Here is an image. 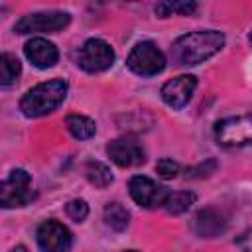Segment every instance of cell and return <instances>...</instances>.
<instances>
[{"label": "cell", "mask_w": 252, "mask_h": 252, "mask_svg": "<svg viewBox=\"0 0 252 252\" xmlns=\"http://www.w3.org/2000/svg\"><path fill=\"white\" fill-rule=\"evenodd\" d=\"M224 45V35L217 30H199L181 35L173 47V59L181 65H199L205 59L219 53Z\"/></svg>", "instance_id": "cell-1"}, {"label": "cell", "mask_w": 252, "mask_h": 252, "mask_svg": "<svg viewBox=\"0 0 252 252\" xmlns=\"http://www.w3.org/2000/svg\"><path fill=\"white\" fill-rule=\"evenodd\" d=\"M69 85L63 79H51L32 87L20 100V110L28 118H39L53 112L67 96Z\"/></svg>", "instance_id": "cell-2"}, {"label": "cell", "mask_w": 252, "mask_h": 252, "mask_svg": "<svg viewBox=\"0 0 252 252\" xmlns=\"http://www.w3.org/2000/svg\"><path fill=\"white\" fill-rule=\"evenodd\" d=\"M215 138L224 148H240L252 144V114L230 116L217 122Z\"/></svg>", "instance_id": "cell-3"}, {"label": "cell", "mask_w": 252, "mask_h": 252, "mask_svg": "<svg viewBox=\"0 0 252 252\" xmlns=\"http://www.w3.org/2000/svg\"><path fill=\"white\" fill-rule=\"evenodd\" d=\"M126 65L136 75L152 77V75H158V73H161L165 69V55L158 49L156 43L140 41L130 51V55L126 59Z\"/></svg>", "instance_id": "cell-4"}, {"label": "cell", "mask_w": 252, "mask_h": 252, "mask_svg": "<svg viewBox=\"0 0 252 252\" xmlns=\"http://www.w3.org/2000/svg\"><path fill=\"white\" fill-rule=\"evenodd\" d=\"M33 199L32 177L26 169H14L0 185V203L4 209L24 207Z\"/></svg>", "instance_id": "cell-5"}, {"label": "cell", "mask_w": 252, "mask_h": 252, "mask_svg": "<svg viewBox=\"0 0 252 252\" xmlns=\"http://www.w3.org/2000/svg\"><path fill=\"white\" fill-rule=\"evenodd\" d=\"M69 22H71V16L67 12H59V10L35 12V14H28L24 18H20L14 26V32L16 33H33V32L55 33V32L63 30Z\"/></svg>", "instance_id": "cell-6"}, {"label": "cell", "mask_w": 252, "mask_h": 252, "mask_svg": "<svg viewBox=\"0 0 252 252\" xmlns=\"http://www.w3.org/2000/svg\"><path fill=\"white\" fill-rule=\"evenodd\" d=\"M114 63V49L98 37H91L79 49V67L87 73H100Z\"/></svg>", "instance_id": "cell-7"}, {"label": "cell", "mask_w": 252, "mask_h": 252, "mask_svg": "<svg viewBox=\"0 0 252 252\" xmlns=\"http://www.w3.org/2000/svg\"><path fill=\"white\" fill-rule=\"evenodd\" d=\"M128 191H130V197L144 209L163 207L171 193V191H167V187L156 183L154 179H150L146 175H134L128 183Z\"/></svg>", "instance_id": "cell-8"}, {"label": "cell", "mask_w": 252, "mask_h": 252, "mask_svg": "<svg viewBox=\"0 0 252 252\" xmlns=\"http://www.w3.org/2000/svg\"><path fill=\"white\" fill-rule=\"evenodd\" d=\"M35 240L41 252H69L73 244V234L59 220H45L37 226Z\"/></svg>", "instance_id": "cell-9"}, {"label": "cell", "mask_w": 252, "mask_h": 252, "mask_svg": "<svg viewBox=\"0 0 252 252\" xmlns=\"http://www.w3.org/2000/svg\"><path fill=\"white\" fill-rule=\"evenodd\" d=\"M106 154L108 158L120 165V167H132V165H140L146 159V152L140 146V142L132 136H120L112 142H108L106 146Z\"/></svg>", "instance_id": "cell-10"}, {"label": "cell", "mask_w": 252, "mask_h": 252, "mask_svg": "<svg viewBox=\"0 0 252 252\" xmlns=\"http://www.w3.org/2000/svg\"><path fill=\"white\" fill-rule=\"evenodd\" d=\"M195 87H197V79L193 75H179L161 87V98L171 108H183L191 100Z\"/></svg>", "instance_id": "cell-11"}, {"label": "cell", "mask_w": 252, "mask_h": 252, "mask_svg": "<svg viewBox=\"0 0 252 252\" xmlns=\"http://www.w3.org/2000/svg\"><path fill=\"white\" fill-rule=\"evenodd\" d=\"M24 53H26V57L32 61V65H35L37 69H49V67H53V65L57 63V59H59L57 47H55L51 41L43 39V37H33V39H30V41L24 45Z\"/></svg>", "instance_id": "cell-12"}, {"label": "cell", "mask_w": 252, "mask_h": 252, "mask_svg": "<svg viewBox=\"0 0 252 252\" xmlns=\"http://www.w3.org/2000/svg\"><path fill=\"white\" fill-rule=\"evenodd\" d=\"M193 230L203 238H215L224 230V220L215 209H203L193 219Z\"/></svg>", "instance_id": "cell-13"}, {"label": "cell", "mask_w": 252, "mask_h": 252, "mask_svg": "<svg viewBox=\"0 0 252 252\" xmlns=\"http://www.w3.org/2000/svg\"><path fill=\"white\" fill-rule=\"evenodd\" d=\"M65 126L71 132V136L77 138V140H89L96 132L94 120L89 118V116H83V114H69L65 118Z\"/></svg>", "instance_id": "cell-14"}, {"label": "cell", "mask_w": 252, "mask_h": 252, "mask_svg": "<svg viewBox=\"0 0 252 252\" xmlns=\"http://www.w3.org/2000/svg\"><path fill=\"white\" fill-rule=\"evenodd\" d=\"M104 222H106L112 230L120 232V230H124V228L128 226V222H130V213H128L126 207L120 205V203H108V205L104 207Z\"/></svg>", "instance_id": "cell-15"}, {"label": "cell", "mask_w": 252, "mask_h": 252, "mask_svg": "<svg viewBox=\"0 0 252 252\" xmlns=\"http://www.w3.org/2000/svg\"><path fill=\"white\" fill-rule=\"evenodd\" d=\"M195 193H191V191H175V193H169V197H167V201H165V211L169 213V215H181V213H185V211H189L191 209V205L195 203Z\"/></svg>", "instance_id": "cell-16"}, {"label": "cell", "mask_w": 252, "mask_h": 252, "mask_svg": "<svg viewBox=\"0 0 252 252\" xmlns=\"http://www.w3.org/2000/svg\"><path fill=\"white\" fill-rule=\"evenodd\" d=\"M85 173H87V179H89L94 187L104 189V187H108V185L112 183V173H110L108 165H104L102 161H89Z\"/></svg>", "instance_id": "cell-17"}, {"label": "cell", "mask_w": 252, "mask_h": 252, "mask_svg": "<svg viewBox=\"0 0 252 252\" xmlns=\"http://www.w3.org/2000/svg\"><path fill=\"white\" fill-rule=\"evenodd\" d=\"M20 71H22L20 61L10 53H2V57H0V83H2V87L12 85L20 77Z\"/></svg>", "instance_id": "cell-18"}, {"label": "cell", "mask_w": 252, "mask_h": 252, "mask_svg": "<svg viewBox=\"0 0 252 252\" xmlns=\"http://www.w3.org/2000/svg\"><path fill=\"white\" fill-rule=\"evenodd\" d=\"M197 10V4L195 2H159L156 6V14L159 18H167L171 14H183V16H189Z\"/></svg>", "instance_id": "cell-19"}, {"label": "cell", "mask_w": 252, "mask_h": 252, "mask_svg": "<svg viewBox=\"0 0 252 252\" xmlns=\"http://www.w3.org/2000/svg\"><path fill=\"white\" fill-rule=\"evenodd\" d=\"M65 213H67V217L73 219L75 222H83V220L87 219V215H89V205H87L83 199H73V201L67 203Z\"/></svg>", "instance_id": "cell-20"}, {"label": "cell", "mask_w": 252, "mask_h": 252, "mask_svg": "<svg viewBox=\"0 0 252 252\" xmlns=\"http://www.w3.org/2000/svg\"><path fill=\"white\" fill-rule=\"evenodd\" d=\"M156 171H158V175L163 177V179H173V177H177V173H179V165H177L173 159H169V158H161V159L156 163Z\"/></svg>", "instance_id": "cell-21"}, {"label": "cell", "mask_w": 252, "mask_h": 252, "mask_svg": "<svg viewBox=\"0 0 252 252\" xmlns=\"http://www.w3.org/2000/svg\"><path fill=\"white\" fill-rule=\"evenodd\" d=\"M12 252H26V248H24V246H18V248H14Z\"/></svg>", "instance_id": "cell-22"}, {"label": "cell", "mask_w": 252, "mask_h": 252, "mask_svg": "<svg viewBox=\"0 0 252 252\" xmlns=\"http://www.w3.org/2000/svg\"><path fill=\"white\" fill-rule=\"evenodd\" d=\"M248 39H250V43H252V32H250V35H248Z\"/></svg>", "instance_id": "cell-23"}, {"label": "cell", "mask_w": 252, "mask_h": 252, "mask_svg": "<svg viewBox=\"0 0 252 252\" xmlns=\"http://www.w3.org/2000/svg\"><path fill=\"white\" fill-rule=\"evenodd\" d=\"M126 252H136V250H126Z\"/></svg>", "instance_id": "cell-24"}]
</instances>
